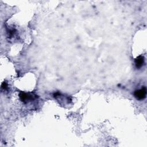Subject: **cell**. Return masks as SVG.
Returning <instances> with one entry per match:
<instances>
[{"mask_svg": "<svg viewBox=\"0 0 147 147\" xmlns=\"http://www.w3.org/2000/svg\"><path fill=\"white\" fill-rule=\"evenodd\" d=\"M7 87V84L6 82H3L2 84V86H1V87H2V89H4L5 90Z\"/></svg>", "mask_w": 147, "mask_h": 147, "instance_id": "4", "label": "cell"}, {"mask_svg": "<svg viewBox=\"0 0 147 147\" xmlns=\"http://www.w3.org/2000/svg\"><path fill=\"white\" fill-rule=\"evenodd\" d=\"M20 98L21 100L24 103H28V102L36 98V95L29 93H26L24 92H21L20 93Z\"/></svg>", "mask_w": 147, "mask_h": 147, "instance_id": "1", "label": "cell"}, {"mask_svg": "<svg viewBox=\"0 0 147 147\" xmlns=\"http://www.w3.org/2000/svg\"><path fill=\"white\" fill-rule=\"evenodd\" d=\"M134 97L138 100H142L146 98V88L145 87H142L141 88L136 90L134 92Z\"/></svg>", "mask_w": 147, "mask_h": 147, "instance_id": "2", "label": "cell"}, {"mask_svg": "<svg viewBox=\"0 0 147 147\" xmlns=\"http://www.w3.org/2000/svg\"><path fill=\"white\" fill-rule=\"evenodd\" d=\"M144 57L143 56H139L135 59V65L137 68H140L144 64Z\"/></svg>", "mask_w": 147, "mask_h": 147, "instance_id": "3", "label": "cell"}]
</instances>
